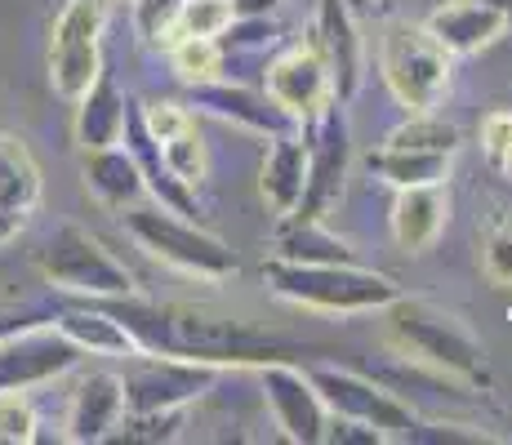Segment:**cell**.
<instances>
[{"label": "cell", "instance_id": "6da1fadb", "mask_svg": "<svg viewBox=\"0 0 512 445\" xmlns=\"http://www.w3.org/2000/svg\"><path fill=\"white\" fill-rule=\"evenodd\" d=\"M388 339L401 348V356L428 365V370H441L450 379L468 383L477 392H490L495 374H490V356L481 348V339L459 321L450 308L432 299H397L388 303Z\"/></svg>", "mask_w": 512, "mask_h": 445}, {"label": "cell", "instance_id": "7a4b0ae2", "mask_svg": "<svg viewBox=\"0 0 512 445\" xmlns=\"http://www.w3.org/2000/svg\"><path fill=\"white\" fill-rule=\"evenodd\" d=\"M263 281L285 303H299L312 312L357 316V312H383L401 294V285L383 272H370L361 263H290L268 259Z\"/></svg>", "mask_w": 512, "mask_h": 445}, {"label": "cell", "instance_id": "3957f363", "mask_svg": "<svg viewBox=\"0 0 512 445\" xmlns=\"http://www.w3.org/2000/svg\"><path fill=\"white\" fill-rule=\"evenodd\" d=\"M125 214V232L143 245L152 259H161L174 272L201 276V281H228L236 276L241 259L228 250V241H219L214 232H205L201 223H192L187 214H174L165 205H130Z\"/></svg>", "mask_w": 512, "mask_h": 445}, {"label": "cell", "instance_id": "277c9868", "mask_svg": "<svg viewBox=\"0 0 512 445\" xmlns=\"http://www.w3.org/2000/svg\"><path fill=\"white\" fill-rule=\"evenodd\" d=\"M379 67H383V85L392 89V98L406 112H432L441 103V94L450 89L455 58L432 41L423 23L419 27L397 23L388 27V36L379 45Z\"/></svg>", "mask_w": 512, "mask_h": 445}, {"label": "cell", "instance_id": "5b68a950", "mask_svg": "<svg viewBox=\"0 0 512 445\" xmlns=\"http://www.w3.org/2000/svg\"><path fill=\"white\" fill-rule=\"evenodd\" d=\"M41 272L54 290L67 294H85V299H125L134 294V276L130 267L116 259L98 236H90L85 227L67 223L58 227L41 250Z\"/></svg>", "mask_w": 512, "mask_h": 445}, {"label": "cell", "instance_id": "8992f818", "mask_svg": "<svg viewBox=\"0 0 512 445\" xmlns=\"http://www.w3.org/2000/svg\"><path fill=\"white\" fill-rule=\"evenodd\" d=\"M299 134H303V147H308V178H303V196L294 214H303V219H330L334 205L343 201V183H348V165H352L348 107L339 98H330L321 112L299 121Z\"/></svg>", "mask_w": 512, "mask_h": 445}, {"label": "cell", "instance_id": "52a82bcc", "mask_svg": "<svg viewBox=\"0 0 512 445\" xmlns=\"http://www.w3.org/2000/svg\"><path fill=\"white\" fill-rule=\"evenodd\" d=\"M112 14V0H67L54 18L49 41V81L63 98H81L103 72V27Z\"/></svg>", "mask_w": 512, "mask_h": 445}, {"label": "cell", "instance_id": "ba28073f", "mask_svg": "<svg viewBox=\"0 0 512 445\" xmlns=\"http://www.w3.org/2000/svg\"><path fill=\"white\" fill-rule=\"evenodd\" d=\"M219 365L187 361V356L165 352H134L125 356L121 392L125 410H187L219 383Z\"/></svg>", "mask_w": 512, "mask_h": 445}, {"label": "cell", "instance_id": "9c48e42d", "mask_svg": "<svg viewBox=\"0 0 512 445\" xmlns=\"http://www.w3.org/2000/svg\"><path fill=\"white\" fill-rule=\"evenodd\" d=\"M308 379H312V388L321 392V401H326L330 414L370 423V428H379L388 441H406L410 423H415V410H410L392 388H383V383H374L357 370H334V365L308 370Z\"/></svg>", "mask_w": 512, "mask_h": 445}, {"label": "cell", "instance_id": "30bf717a", "mask_svg": "<svg viewBox=\"0 0 512 445\" xmlns=\"http://www.w3.org/2000/svg\"><path fill=\"white\" fill-rule=\"evenodd\" d=\"M259 388L272 410V423H277V432L285 441L321 445L330 410H326V401H321V392L312 388L308 370H299V365H290V361H268V365H259Z\"/></svg>", "mask_w": 512, "mask_h": 445}, {"label": "cell", "instance_id": "8fae6325", "mask_svg": "<svg viewBox=\"0 0 512 445\" xmlns=\"http://www.w3.org/2000/svg\"><path fill=\"white\" fill-rule=\"evenodd\" d=\"M81 348L58 325H23L18 334L0 339V388H36L81 361Z\"/></svg>", "mask_w": 512, "mask_h": 445}, {"label": "cell", "instance_id": "7c38bea8", "mask_svg": "<svg viewBox=\"0 0 512 445\" xmlns=\"http://www.w3.org/2000/svg\"><path fill=\"white\" fill-rule=\"evenodd\" d=\"M263 94L277 107H285L294 121H308L312 112H321L334 98V85H330V67H326V58H321L317 41L281 49V54L263 67Z\"/></svg>", "mask_w": 512, "mask_h": 445}, {"label": "cell", "instance_id": "4fadbf2b", "mask_svg": "<svg viewBox=\"0 0 512 445\" xmlns=\"http://www.w3.org/2000/svg\"><path fill=\"white\" fill-rule=\"evenodd\" d=\"M192 107H201V112L219 116V121H232L241 125V130L250 134H285V130H299V121H294L285 107L272 103L263 89H250L241 81H228V76H219V81H205V85H192Z\"/></svg>", "mask_w": 512, "mask_h": 445}, {"label": "cell", "instance_id": "5bb4252c", "mask_svg": "<svg viewBox=\"0 0 512 445\" xmlns=\"http://www.w3.org/2000/svg\"><path fill=\"white\" fill-rule=\"evenodd\" d=\"M317 49L330 67L334 98L352 103L366 76V45L357 32V14L343 0H317Z\"/></svg>", "mask_w": 512, "mask_h": 445}, {"label": "cell", "instance_id": "9a60e30c", "mask_svg": "<svg viewBox=\"0 0 512 445\" xmlns=\"http://www.w3.org/2000/svg\"><path fill=\"white\" fill-rule=\"evenodd\" d=\"M423 27H428V36L446 49L450 58H468V54H477V49L495 45L504 32H512V23L499 9L477 5V0H446L441 9H432Z\"/></svg>", "mask_w": 512, "mask_h": 445}, {"label": "cell", "instance_id": "2e32d148", "mask_svg": "<svg viewBox=\"0 0 512 445\" xmlns=\"http://www.w3.org/2000/svg\"><path fill=\"white\" fill-rule=\"evenodd\" d=\"M125 414V392L121 374L94 370L76 383L72 405H67V441H112L116 423Z\"/></svg>", "mask_w": 512, "mask_h": 445}, {"label": "cell", "instance_id": "e0dca14e", "mask_svg": "<svg viewBox=\"0 0 512 445\" xmlns=\"http://www.w3.org/2000/svg\"><path fill=\"white\" fill-rule=\"evenodd\" d=\"M446 219H450L446 183L397 187V201H392V236H397L401 250H410V254L428 250V245L441 236Z\"/></svg>", "mask_w": 512, "mask_h": 445}, {"label": "cell", "instance_id": "ac0fdd59", "mask_svg": "<svg viewBox=\"0 0 512 445\" xmlns=\"http://www.w3.org/2000/svg\"><path fill=\"white\" fill-rule=\"evenodd\" d=\"M303 178H308V147H303L299 130H285L268 138V152L259 165V187L263 201L277 214H294L303 196Z\"/></svg>", "mask_w": 512, "mask_h": 445}, {"label": "cell", "instance_id": "d6986e66", "mask_svg": "<svg viewBox=\"0 0 512 445\" xmlns=\"http://www.w3.org/2000/svg\"><path fill=\"white\" fill-rule=\"evenodd\" d=\"M85 187L107 205V210H130L139 205L143 187V170L130 156V147H85Z\"/></svg>", "mask_w": 512, "mask_h": 445}, {"label": "cell", "instance_id": "ffe728a7", "mask_svg": "<svg viewBox=\"0 0 512 445\" xmlns=\"http://www.w3.org/2000/svg\"><path fill=\"white\" fill-rule=\"evenodd\" d=\"M272 259L290 263H357L352 245L334 236L326 219H303V214H281V227L272 236Z\"/></svg>", "mask_w": 512, "mask_h": 445}, {"label": "cell", "instance_id": "44dd1931", "mask_svg": "<svg viewBox=\"0 0 512 445\" xmlns=\"http://www.w3.org/2000/svg\"><path fill=\"white\" fill-rule=\"evenodd\" d=\"M125 116H130V103L116 89V81L107 72L94 76V85L76 98V138L85 147H112L121 143L125 134Z\"/></svg>", "mask_w": 512, "mask_h": 445}, {"label": "cell", "instance_id": "7402d4cb", "mask_svg": "<svg viewBox=\"0 0 512 445\" xmlns=\"http://www.w3.org/2000/svg\"><path fill=\"white\" fill-rule=\"evenodd\" d=\"M54 325L90 356H116V361H125V356L139 352L134 339L125 334V325L107 308H63L54 316Z\"/></svg>", "mask_w": 512, "mask_h": 445}, {"label": "cell", "instance_id": "603a6c76", "mask_svg": "<svg viewBox=\"0 0 512 445\" xmlns=\"http://www.w3.org/2000/svg\"><path fill=\"white\" fill-rule=\"evenodd\" d=\"M36 201H41V174H36L27 147L14 138H0V214L9 223L27 227Z\"/></svg>", "mask_w": 512, "mask_h": 445}, {"label": "cell", "instance_id": "cb8c5ba5", "mask_svg": "<svg viewBox=\"0 0 512 445\" xmlns=\"http://www.w3.org/2000/svg\"><path fill=\"white\" fill-rule=\"evenodd\" d=\"M370 174L388 187H423L450 178V152H410V147H379L366 156Z\"/></svg>", "mask_w": 512, "mask_h": 445}, {"label": "cell", "instance_id": "d4e9b609", "mask_svg": "<svg viewBox=\"0 0 512 445\" xmlns=\"http://www.w3.org/2000/svg\"><path fill=\"white\" fill-rule=\"evenodd\" d=\"M170 63L179 72L183 85H205V81H219L228 67H223V45L219 36H179L170 45Z\"/></svg>", "mask_w": 512, "mask_h": 445}, {"label": "cell", "instance_id": "484cf974", "mask_svg": "<svg viewBox=\"0 0 512 445\" xmlns=\"http://www.w3.org/2000/svg\"><path fill=\"white\" fill-rule=\"evenodd\" d=\"M383 147H410V152H450L455 156L459 130L450 121H441L437 112H410L397 130L383 138Z\"/></svg>", "mask_w": 512, "mask_h": 445}, {"label": "cell", "instance_id": "4316f807", "mask_svg": "<svg viewBox=\"0 0 512 445\" xmlns=\"http://www.w3.org/2000/svg\"><path fill=\"white\" fill-rule=\"evenodd\" d=\"M161 161H165V170H170L179 183L187 187H196L205 178V143H201V134H196V121L187 125V130L179 134H170V138H161Z\"/></svg>", "mask_w": 512, "mask_h": 445}, {"label": "cell", "instance_id": "83f0119b", "mask_svg": "<svg viewBox=\"0 0 512 445\" xmlns=\"http://www.w3.org/2000/svg\"><path fill=\"white\" fill-rule=\"evenodd\" d=\"M36 405L27 388H0V445H27L36 441Z\"/></svg>", "mask_w": 512, "mask_h": 445}, {"label": "cell", "instance_id": "f1b7e54d", "mask_svg": "<svg viewBox=\"0 0 512 445\" xmlns=\"http://www.w3.org/2000/svg\"><path fill=\"white\" fill-rule=\"evenodd\" d=\"M134 23H139L143 41L170 49L174 41H179V0H139Z\"/></svg>", "mask_w": 512, "mask_h": 445}, {"label": "cell", "instance_id": "f546056e", "mask_svg": "<svg viewBox=\"0 0 512 445\" xmlns=\"http://www.w3.org/2000/svg\"><path fill=\"white\" fill-rule=\"evenodd\" d=\"M232 23V0H179V36H219Z\"/></svg>", "mask_w": 512, "mask_h": 445}, {"label": "cell", "instance_id": "4dcf8cb0", "mask_svg": "<svg viewBox=\"0 0 512 445\" xmlns=\"http://www.w3.org/2000/svg\"><path fill=\"white\" fill-rule=\"evenodd\" d=\"M481 152L504 178H512V112H490L481 121Z\"/></svg>", "mask_w": 512, "mask_h": 445}, {"label": "cell", "instance_id": "1f68e13d", "mask_svg": "<svg viewBox=\"0 0 512 445\" xmlns=\"http://www.w3.org/2000/svg\"><path fill=\"white\" fill-rule=\"evenodd\" d=\"M139 116H143L147 134H152L156 143L192 125V107H183V103H170V98H152V103H143V107H139Z\"/></svg>", "mask_w": 512, "mask_h": 445}, {"label": "cell", "instance_id": "d6a6232c", "mask_svg": "<svg viewBox=\"0 0 512 445\" xmlns=\"http://www.w3.org/2000/svg\"><path fill=\"white\" fill-rule=\"evenodd\" d=\"M406 441H432V445H477V441H495L490 432H481V428H472L464 432V423H410V432H406Z\"/></svg>", "mask_w": 512, "mask_h": 445}, {"label": "cell", "instance_id": "836d02e7", "mask_svg": "<svg viewBox=\"0 0 512 445\" xmlns=\"http://www.w3.org/2000/svg\"><path fill=\"white\" fill-rule=\"evenodd\" d=\"M383 441L388 437H383L379 428L357 423V419H339V414H330L326 437H321V445H383Z\"/></svg>", "mask_w": 512, "mask_h": 445}, {"label": "cell", "instance_id": "e575fe53", "mask_svg": "<svg viewBox=\"0 0 512 445\" xmlns=\"http://www.w3.org/2000/svg\"><path fill=\"white\" fill-rule=\"evenodd\" d=\"M486 272L495 276L499 285H512V232L495 236V241L486 245Z\"/></svg>", "mask_w": 512, "mask_h": 445}, {"label": "cell", "instance_id": "d590c367", "mask_svg": "<svg viewBox=\"0 0 512 445\" xmlns=\"http://www.w3.org/2000/svg\"><path fill=\"white\" fill-rule=\"evenodd\" d=\"M281 0H232V14H277Z\"/></svg>", "mask_w": 512, "mask_h": 445}, {"label": "cell", "instance_id": "8d00e7d4", "mask_svg": "<svg viewBox=\"0 0 512 445\" xmlns=\"http://www.w3.org/2000/svg\"><path fill=\"white\" fill-rule=\"evenodd\" d=\"M477 5H490V9H499V14H504L508 23H512V0H477Z\"/></svg>", "mask_w": 512, "mask_h": 445}, {"label": "cell", "instance_id": "74e56055", "mask_svg": "<svg viewBox=\"0 0 512 445\" xmlns=\"http://www.w3.org/2000/svg\"><path fill=\"white\" fill-rule=\"evenodd\" d=\"M343 5H348L352 14H370V0H343Z\"/></svg>", "mask_w": 512, "mask_h": 445}, {"label": "cell", "instance_id": "f35d334b", "mask_svg": "<svg viewBox=\"0 0 512 445\" xmlns=\"http://www.w3.org/2000/svg\"><path fill=\"white\" fill-rule=\"evenodd\" d=\"M374 9H379V14H388V9H392V0H370V14H374Z\"/></svg>", "mask_w": 512, "mask_h": 445}]
</instances>
